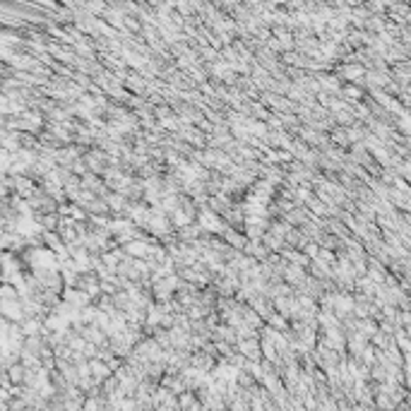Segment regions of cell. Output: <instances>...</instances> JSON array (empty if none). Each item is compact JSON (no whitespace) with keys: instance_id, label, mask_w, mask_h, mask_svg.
Here are the masks:
<instances>
[{"instance_id":"6da1fadb","label":"cell","mask_w":411,"mask_h":411,"mask_svg":"<svg viewBox=\"0 0 411 411\" xmlns=\"http://www.w3.org/2000/svg\"><path fill=\"white\" fill-rule=\"evenodd\" d=\"M94 375L96 377H106V375H108V368H106V366H101V363H94Z\"/></svg>"}]
</instances>
